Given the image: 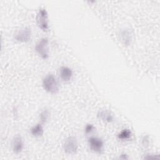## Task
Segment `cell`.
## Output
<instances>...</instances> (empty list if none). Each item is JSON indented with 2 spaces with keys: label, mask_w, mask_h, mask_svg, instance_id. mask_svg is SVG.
<instances>
[{
  "label": "cell",
  "mask_w": 160,
  "mask_h": 160,
  "mask_svg": "<svg viewBox=\"0 0 160 160\" xmlns=\"http://www.w3.org/2000/svg\"><path fill=\"white\" fill-rule=\"evenodd\" d=\"M42 85L44 89L51 94H57L59 91L58 82L55 76L52 74L46 75L42 79Z\"/></svg>",
  "instance_id": "1"
},
{
  "label": "cell",
  "mask_w": 160,
  "mask_h": 160,
  "mask_svg": "<svg viewBox=\"0 0 160 160\" xmlns=\"http://www.w3.org/2000/svg\"><path fill=\"white\" fill-rule=\"evenodd\" d=\"M35 51L43 59L49 58V39L47 38L40 39L35 46Z\"/></svg>",
  "instance_id": "2"
},
{
  "label": "cell",
  "mask_w": 160,
  "mask_h": 160,
  "mask_svg": "<svg viewBox=\"0 0 160 160\" xmlns=\"http://www.w3.org/2000/svg\"><path fill=\"white\" fill-rule=\"evenodd\" d=\"M36 22L38 27L43 31H47L49 29L48 13L44 8H41L38 10L36 15Z\"/></svg>",
  "instance_id": "3"
},
{
  "label": "cell",
  "mask_w": 160,
  "mask_h": 160,
  "mask_svg": "<svg viewBox=\"0 0 160 160\" xmlns=\"http://www.w3.org/2000/svg\"><path fill=\"white\" fill-rule=\"evenodd\" d=\"M63 149L64 152L68 154H75L78 149V144L77 139L72 136L68 137L64 141Z\"/></svg>",
  "instance_id": "4"
},
{
  "label": "cell",
  "mask_w": 160,
  "mask_h": 160,
  "mask_svg": "<svg viewBox=\"0 0 160 160\" xmlns=\"http://www.w3.org/2000/svg\"><path fill=\"white\" fill-rule=\"evenodd\" d=\"M88 143L90 149L92 151L98 154H101L103 151L104 142L101 138L91 136L88 139Z\"/></svg>",
  "instance_id": "5"
},
{
  "label": "cell",
  "mask_w": 160,
  "mask_h": 160,
  "mask_svg": "<svg viewBox=\"0 0 160 160\" xmlns=\"http://www.w3.org/2000/svg\"><path fill=\"white\" fill-rule=\"evenodd\" d=\"M31 36L32 33L31 29L29 28H23L15 33L14 38L18 42H27L31 40Z\"/></svg>",
  "instance_id": "6"
},
{
  "label": "cell",
  "mask_w": 160,
  "mask_h": 160,
  "mask_svg": "<svg viewBox=\"0 0 160 160\" xmlns=\"http://www.w3.org/2000/svg\"><path fill=\"white\" fill-rule=\"evenodd\" d=\"M24 148V142L22 138L19 135H16L14 137L12 141V151L16 154L20 153Z\"/></svg>",
  "instance_id": "7"
},
{
  "label": "cell",
  "mask_w": 160,
  "mask_h": 160,
  "mask_svg": "<svg viewBox=\"0 0 160 160\" xmlns=\"http://www.w3.org/2000/svg\"><path fill=\"white\" fill-rule=\"evenodd\" d=\"M72 71L69 67L62 66L59 69V76L63 81L68 82L70 81L72 77Z\"/></svg>",
  "instance_id": "8"
},
{
  "label": "cell",
  "mask_w": 160,
  "mask_h": 160,
  "mask_svg": "<svg viewBox=\"0 0 160 160\" xmlns=\"http://www.w3.org/2000/svg\"><path fill=\"white\" fill-rule=\"evenodd\" d=\"M120 38L121 41L125 45H129L132 39V31L128 28L121 30L120 32Z\"/></svg>",
  "instance_id": "9"
},
{
  "label": "cell",
  "mask_w": 160,
  "mask_h": 160,
  "mask_svg": "<svg viewBox=\"0 0 160 160\" xmlns=\"http://www.w3.org/2000/svg\"><path fill=\"white\" fill-rule=\"evenodd\" d=\"M97 117L101 121L106 122H111L114 120V118L111 112L105 109L99 111L97 114Z\"/></svg>",
  "instance_id": "10"
},
{
  "label": "cell",
  "mask_w": 160,
  "mask_h": 160,
  "mask_svg": "<svg viewBox=\"0 0 160 160\" xmlns=\"http://www.w3.org/2000/svg\"><path fill=\"white\" fill-rule=\"evenodd\" d=\"M30 132L34 137H40L42 136L44 133L42 125L41 123H38L37 124L33 126L30 129Z\"/></svg>",
  "instance_id": "11"
},
{
  "label": "cell",
  "mask_w": 160,
  "mask_h": 160,
  "mask_svg": "<svg viewBox=\"0 0 160 160\" xmlns=\"http://www.w3.org/2000/svg\"><path fill=\"white\" fill-rule=\"evenodd\" d=\"M132 136V132L129 129H122L118 134V138L120 140L125 141V140H129L131 139Z\"/></svg>",
  "instance_id": "12"
},
{
  "label": "cell",
  "mask_w": 160,
  "mask_h": 160,
  "mask_svg": "<svg viewBox=\"0 0 160 160\" xmlns=\"http://www.w3.org/2000/svg\"><path fill=\"white\" fill-rule=\"evenodd\" d=\"M50 116V112L48 109H43L39 114V119L41 123H45L48 120Z\"/></svg>",
  "instance_id": "13"
},
{
  "label": "cell",
  "mask_w": 160,
  "mask_h": 160,
  "mask_svg": "<svg viewBox=\"0 0 160 160\" xmlns=\"http://www.w3.org/2000/svg\"><path fill=\"white\" fill-rule=\"evenodd\" d=\"M95 128L92 124H87L84 128V132L86 134H89L94 130Z\"/></svg>",
  "instance_id": "14"
},
{
  "label": "cell",
  "mask_w": 160,
  "mask_h": 160,
  "mask_svg": "<svg viewBox=\"0 0 160 160\" xmlns=\"http://www.w3.org/2000/svg\"><path fill=\"white\" fill-rule=\"evenodd\" d=\"M149 142V136L148 135L144 136L142 139V144L143 146H148Z\"/></svg>",
  "instance_id": "15"
},
{
  "label": "cell",
  "mask_w": 160,
  "mask_h": 160,
  "mask_svg": "<svg viewBox=\"0 0 160 160\" xmlns=\"http://www.w3.org/2000/svg\"><path fill=\"white\" fill-rule=\"evenodd\" d=\"M152 158H159L158 156H156L154 154H146L144 156V159H152Z\"/></svg>",
  "instance_id": "16"
},
{
  "label": "cell",
  "mask_w": 160,
  "mask_h": 160,
  "mask_svg": "<svg viewBox=\"0 0 160 160\" xmlns=\"http://www.w3.org/2000/svg\"><path fill=\"white\" fill-rule=\"evenodd\" d=\"M119 158L120 159H128V156L125 153H123V154H121L119 156Z\"/></svg>",
  "instance_id": "17"
}]
</instances>
